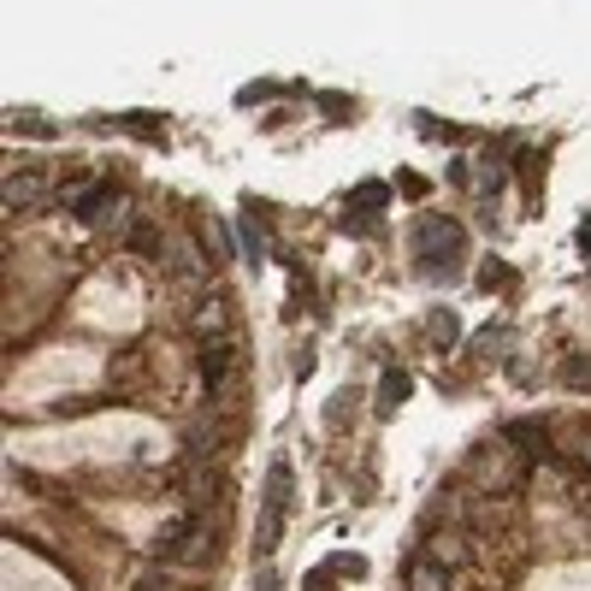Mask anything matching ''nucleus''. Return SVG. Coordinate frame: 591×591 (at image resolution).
Segmentation results:
<instances>
[{
    "label": "nucleus",
    "mask_w": 591,
    "mask_h": 591,
    "mask_svg": "<svg viewBox=\"0 0 591 591\" xmlns=\"http://www.w3.org/2000/svg\"><path fill=\"white\" fill-rule=\"evenodd\" d=\"M402 402H408V373H402V367H391V373L379 379V414H396Z\"/></svg>",
    "instance_id": "nucleus-3"
},
{
    "label": "nucleus",
    "mask_w": 591,
    "mask_h": 591,
    "mask_svg": "<svg viewBox=\"0 0 591 591\" xmlns=\"http://www.w3.org/2000/svg\"><path fill=\"white\" fill-rule=\"evenodd\" d=\"M243 249H249V261L261 266V255H266V237L255 231V225H249V219H243Z\"/></svg>",
    "instance_id": "nucleus-7"
},
{
    "label": "nucleus",
    "mask_w": 591,
    "mask_h": 591,
    "mask_svg": "<svg viewBox=\"0 0 591 591\" xmlns=\"http://www.w3.org/2000/svg\"><path fill=\"white\" fill-rule=\"evenodd\" d=\"M355 201H361L367 213H379V207L391 201V190H385V184H361V190H355Z\"/></svg>",
    "instance_id": "nucleus-6"
},
{
    "label": "nucleus",
    "mask_w": 591,
    "mask_h": 591,
    "mask_svg": "<svg viewBox=\"0 0 591 591\" xmlns=\"http://www.w3.org/2000/svg\"><path fill=\"white\" fill-rule=\"evenodd\" d=\"M30 196H36V178H24V184L12 178V184H6V201H12V207H18V201H30Z\"/></svg>",
    "instance_id": "nucleus-8"
},
{
    "label": "nucleus",
    "mask_w": 591,
    "mask_h": 591,
    "mask_svg": "<svg viewBox=\"0 0 591 591\" xmlns=\"http://www.w3.org/2000/svg\"><path fill=\"white\" fill-rule=\"evenodd\" d=\"M461 249H467V237H461V225L450 213H426V219L414 225V261L426 266V272H444Z\"/></svg>",
    "instance_id": "nucleus-1"
},
{
    "label": "nucleus",
    "mask_w": 591,
    "mask_h": 591,
    "mask_svg": "<svg viewBox=\"0 0 591 591\" xmlns=\"http://www.w3.org/2000/svg\"><path fill=\"white\" fill-rule=\"evenodd\" d=\"M284 515H290V467H284V461H272V473H266V515H261V526H255V550H261V556L278 550Z\"/></svg>",
    "instance_id": "nucleus-2"
},
{
    "label": "nucleus",
    "mask_w": 591,
    "mask_h": 591,
    "mask_svg": "<svg viewBox=\"0 0 591 591\" xmlns=\"http://www.w3.org/2000/svg\"><path fill=\"white\" fill-rule=\"evenodd\" d=\"M331 574H367V562L361 556H331Z\"/></svg>",
    "instance_id": "nucleus-9"
},
{
    "label": "nucleus",
    "mask_w": 591,
    "mask_h": 591,
    "mask_svg": "<svg viewBox=\"0 0 591 591\" xmlns=\"http://www.w3.org/2000/svg\"><path fill=\"white\" fill-rule=\"evenodd\" d=\"M101 207H113V190H107V184H95V190H83L71 213H77V219H101Z\"/></svg>",
    "instance_id": "nucleus-5"
},
{
    "label": "nucleus",
    "mask_w": 591,
    "mask_h": 591,
    "mask_svg": "<svg viewBox=\"0 0 591 591\" xmlns=\"http://www.w3.org/2000/svg\"><path fill=\"white\" fill-rule=\"evenodd\" d=\"M225 367H231V349H225V343H207V349H201V379H207L213 391L225 385Z\"/></svg>",
    "instance_id": "nucleus-4"
},
{
    "label": "nucleus",
    "mask_w": 591,
    "mask_h": 591,
    "mask_svg": "<svg viewBox=\"0 0 591 591\" xmlns=\"http://www.w3.org/2000/svg\"><path fill=\"white\" fill-rule=\"evenodd\" d=\"M266 95H272V83H249V89H243L237 101H243V107H255V101H266Z\"/></svg>",
    "instance_id": "nucleus-10"
}]
</instances>
